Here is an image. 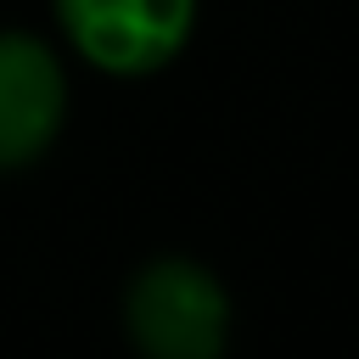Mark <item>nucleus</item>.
Returning <instances> with one entry per match:
<instances>
[{
  "mask_svg": "<svg viewBox=\"0 0 359 359\" xmlns=\"http://www.w3.org/2000/svg\"><path fill=\"white\" fill-rule=\"evenodd\" d=\"M123 337L146 359H219L230 348V292L208 264L163 252L123 286Z\"/></svg>",
  "mask_w": 359,
  "mask_h": 359,
  "instance_id": "obj_1",
  "label": "nucleus"
},
{
  "mask_svg": "<svg viewBox=\"0 0 359 359\" xmlns=\"http://www.w3.org/2000/svg\"><path fill=\"white\" fill-rule=\"evenodd\" d=\"M62 39L107 79L168 67L196 28V0H50Z\"/></svg>",
  "mask_w": 359,
  "mask_h": 359,
  "instance_id": "obj_2",
  "label": "nucleus"
},
{
  "mask_svg": "<svg viewBox=\"0 0 359 359\" xmlns=\"http://www.w3.org/2000/svg\"><path fill=\"white\" fill-rule=\"evenodd\" d=\"M67 123V73L62 56L28 34L0 28V174L39 163Z\"/></svg>",
  "mask_w": 359,
  "mask_h": 359,
  "instance_id": "obj_3",
  "label": "nucleus"
}]
</instances>
